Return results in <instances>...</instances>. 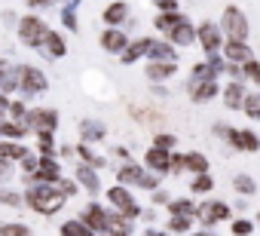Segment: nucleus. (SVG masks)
<instances>
[{
	"mask_svg": "<svg viewBox=\"0 0 260 236\" xmlns=\"http://www.w3.org/2000/svg\"><path fill=\"white\" fill-rule=\"evenodd\" d=\"M64 202H68V196L55 184H34L25 190V205L34 209L37 215H55V212H61Z\"/></svg>",
	"mask_w": 260,
	"mask_h": 236,
	"instance_id": "nucleus-1",
	"label": "nucleus"
},
{
	"mask_svg": "<svg viewBox=\"0 0 260 236\" xmlns=\"http://www.w3.org/2000/svg\"><path fill=\"white\" fill-rule=\"evenodd\" d=\"M16 77H19V92H22L25 98H34V95H40V92L49 89L46 74H43L40 68H34V65H19V68H16Z\"/></svg>",
	"mask_w": 260,
	"mask_h": 236,
	"instance_id": "nucleus-2",
	"label": "nucleus"
},
{
	"mask_svg": "<svg viewBox=\"0 0 260 236\" xmlns=\"http://www.w3.org/2000/svg\"><path fill=\"white\" fill-rule=\"evenodd\" d=\"M220 31L226 34V40H245L248 43V19L239 7H226L220 16Z\"/></svg>",
	"mask_w": 260,
	"mask_h": 236,
	"instance_id": "nucleus-3",
	"label": "nucleus"
},
{
	"mask_svg": "<svg viewBox=\"0 0 260 236\" xmlns=\"http://www.w3.org/2000/svg\"><path fill=\"white\" fill-rule=\"evenodd\" d=\"M46 34H49V28H46V22H43L40 16H25V19H19V40H22L25 46L40 49V43L46 40Z\"/></svg>",
	"mask_w": 260,
	"mask_h": 236,
	"instance_id": "nucleus-4",
	"label": "nucleus"
},
{
	"mask_svg": "<svg viewBox=\"0 0 260 236\" xmlns=\"http://www.w3.org/2000/svg\"><path fill=\"white\" fill-rule=\"evenodd\" d=\"M196 221L202 224V230H211L214 224L230 221V205H226V202H220V199L199 202V205H196Z\"/></svg>",
	"mask_w": 260,
	"mask_h": 236,
	"instance_id": "nucleus-5",
	"label": "nucleus"
},
{
	"mask_svg": "<svg viewBox=\"0 0 260 236\" xmlns=\"http://www.w3.org/2000/svg\"><path fill=\"white\" fill-rule=\"evenodd\" d=\"M25 123L37 135L40 132H52L55 135V129H58V110H52V107H31L28 116H25Z\"/></svg>",
	"mask_w": 260,
	"mask_h": 236,
	"instance_id": "nucleus-6",
	"label": "nucleus"
},
{
	"mask_svg": "<svg viewBox=\"0 0 260 236\" xmlns=\"http://www.w3.org/2000/svg\"><path fill=\"white\" fill-rule=\"evenodd\" d=\"M107 199H110V205L119 212V215H125V218H138L141 215V205L135 202V196L128 193V187H122V184H116V187H110L107 190Z\"/></svg>",
	"mask_w": 260,
	"mask_h": 236,
	"instance_id": "nucleus-7",
	"label": "nucleus"
},
{
	"mask_svg": "<svg viewBox=\"0 0 260 236\" xmlns=\"http://www.w3.org/2000/svg\"><path fill=\"white\" fill-rule=\"evenodd\" d=\"M196 40L205 49V55H217L220 46H223V31H220V25H214V22L205 19L202 25H196Z\"/></svg>",
	"mask_w": 260,
	"mask_h": 236,
	"instance_id": "nucleus-8",
	"label": "nucleus"
},
{
	"mask_svg": "<svg viewBox=\"0 0 260 236\" xmlns=\"http://www.w3.org/2000/svg\"><path fill=\"white\" fill-rule=\"evenodd\" d=\"M34 181L37 184H58L61 181V163L55 157H40L37 172H34Z\"/></svg>",
	"mask_w": 260,
	"mask_h": 236,
	"instance_id": "nucleus-9",
	"label": "nucleus"
},
{
	"mask_svg": "<svg viewBox=\"0 0 260 236\" xmlns=\"http://www.w3.org/2000/svg\"><path fill=\"white\" fill-rule=\"evenodd\" d=\"M187 92H190V98H193L196 104H205V101H211V98L220 92V86H217V80H193V77H190Z\"/></svg>",
	"mask_w": 260,
	"mask_h": 236,
	"instance_id": "nucleus-10",
	"label": "nucleus"
},
{
	"mask_svg": "<svg viewBox=\"0 0 260 236\" xmlns=\"http://www.w3.org/2000/svg\"><path fill=\"white\" fill-rule=\"evenodd\" d=\"M107 212L98 205V202H89L86 209H83V215H80V221H86V227L98 236V233H107Z\"/></svg>",
	"mask_w": 260,
	"mask_h": 236,
	"instance_id": "nucleus-11",
	"label": "nucleus"
},
{
	"mask_svg": "<svg viewBox=\"0 0 260 236\" xmlns=\"http://www.w3.org/2000/svg\"><path fill=\"white\" fill-rule=\"evenodd\" d=\"M223 55H226L230 65H242V68L248 62H254V52H251V46L245 40H226L223 43Z\"/></svg>",
	"mask_w": 260,
	"mask_h": 236,
	"instance_id": "nucleus-12",
	"label": "nucleus"
},
{
	"mask_svg": "<svg viewBox=\"0 0 260 236\" xmlns=\"http://www.w3.org/2000/svg\"><path fill=\"white\" fill-rule=\"evenodd\" d=\"M226 141L236 148V151H260V138H257V132H251V129H226Z\"/></svg>",
	"mask_w": 260,
	"mask_h": 236,
	"instance_id": "nucleus-13",
	"label": "nucleus"
},
{
	"mask_svg": "<svg viewBox=\"0 0 260 236\" xmlns=\"http://www.w3.org/2000/svg\"><path fill=\"white\" fill-rule=\"evenodd\" d=\"M144 166H147V172L169 175V169H172V154H169V151H159V148H150V151L144 154Z\"/></svg>",
	"mask_w": 260,
	"mask_h": 236,
	"instance_id": "nucleus-14",
	"label": "nucleus"
},
{
	"mask_svg": "<svg viewBox=\"0 0 260 236\" xmlns=\"http://www.w3.org/2000/svg\"><path fill=\"white\" fill-rule=\"evenodd\" d=\"M101 49H104V52H113V55H122V52L128 49V37H125L119 28H107V31L101 34Z\"/></svg>",
	"mask_w": 260,
	"mask_h": 236,
	"instance_id": "nucleus-15",
	"label": "nucleus"
},
{
	"mask_svg": "<svg viewBox=\"0 0 260 236\" xmlns=\"http://www.w3.org/2000/svg\"><path fill=\"white\" fill-rule=\"evenodd\" d=\"M40 52H43L46 58H61V55L68 52V43H64V37H61L58 31H52V28H49L46 40L40 43Z\"/></svg>",
	"mask_w": 260,
	"mask_h": 236,
	"instance_id": "nucleus-16",
	"label": "nucleus"
},
{
	"mask_svg": "<svg viewBox=\"0 0 260 236\" xmlns=\"http://www.w3.org/2000/svg\"><path fill=\"white\" fill-rule=\"evenodd\" d=\"M74 181H77L80 187H86L89 193H98V190H101V181H98V172H95L92 166H86V163H80V166L74 169Z\"/></svg>",
	"mask_w": 260,
	"mask_h": 236,
	"instance_id": "nucleus-17",
	"label": "nucleus"
},
{
	"mask_svg": "<svg viewBox=\"0 0 260 236\" xmlns=\"http://www.w3.org/2000/svg\"><path fill=\"white\" fill-rule=\"evenodd\" d=\"M193 40H196V25H193L190 19H184V22L172 31V37H169V43H172V46H184V49H187Z\"/></svg>",
	"mask_w": 260,
	"mask_h": 236,
	"instance_id": "nucleus-18",
	"label": "nucleus"
},
{
	"mask_svg": "<svg viewBox=\"0 0 260 236\" xmlns=\"http://www.w3.org/2000/svg\"><path fill=\"white\" fill-rule=\"evenodd\" d=\"M245 98H248L245 86L230 80V83H226V89H223V104H226L230 110H242V107H245Z\"/></svg>",
	"mask_w": 260,
	"mask_h": 236,
	"instance_id": "nucleus-19",
	"label": "nucleus"
},
{
	"mask_svg": "<svg viewBox=\"0 0 260 236\" xmlns=\"http://www.w3.org/2000/svg\"><path fill=\"white\" fill-rule=\"evenodd\" d=\"M150 43H153L150 37H138V40H132V43H128V49L119 55V62H122V65H132V62H138L141 55H147V52H150Z\"/></svg>",
	"mask_w": 260,
	"mask_h": 236,
	"instance_id": "nucleus-20",
	"label": "nucleus"
},
{
	"mask_svg": "<svg viewBox=\"0 0 260 236\" xmlns=\"http://www.w3.org/2000/svg\"><path fill=\"white\" fill-rule=\"evenodd\" d=\"M175 71H178L175 62H150L147 65V80L150 83H166V80H172Z\"/></svg>",
	"mask_w": 260,
	"mask_h": 236,
	"instance_id": "nucleus-21",
	"label": "nucleus"
},
{
	"mask_svg": "<svg viewBox=\"0 0 260 236\" xmlns=\"http://www.w3.org/2000/svg\"><path fill=\"white\" fill-rule=\"evenodd\" d=\"M135 230V221L132 218H125V215H110L107 218V236H132Z\"/></svg>",
	"mask_w": 260,
	"mask_h": 236,
	"instance_id": "nucleus-22",
	"label": "nucleus"
},
{
	"mask_svg": "<svg viewBox=\"0 0 260 236\" xmlns=\"http://www.w3.org/2000/svg\"><path fill=\"white\" fill-rule=\"evenodd\" d=\"M125 19H128V4H125V0H113V4L104 10V22H107V28H119Z\"/></svg>",
	"mask_w": 260,
	"mask_h": 236,
	"instance_id": "nucleus-23",
	"label": "nucleus"
},
{
	"mask_svg": "<svg viewBox=\"0 0 260 236\" xmlns=\"http://www.w3.org/2000/svg\"><path fill=\"white\" fill-rule=\"evenodd\" d=\"M144 172H147V169H141L138 163H125V166L116 169V181H119L122 187H128V184H135V187H138V181L144 178Z\"/></svg>",
	"mask_w": 260,
	"mask_h": 236,
	"instance_id": "nucleus-24",
	"label": "nucleus"
},
{
	"mask_svg": "<svg viewBox=\"0 0 260 236\" xmlns=\"http://www.w3.org/2000/svg\"><path fill=\"white\" fill-rule=\"evenodd\" d=\"M187 16H181V13H156V19H153V28L159 31V34H166V37H172V31L184 22Z\"/></svg>",
	"mask_w": 260,
	"mask_h": 236,
	"instance_id": "nucleus-25",
	"label": "nucleus"
},
{
	"mask_svg": "<svg viewBox=\"0 0 260 236\" xmlns=\"http://www.w3.org/2000/svg\"><path fill=\"white\" fill-rule=\"evenodd\" d=\"M147 58H150V62H175V58H178V49H175L169 40H153Z\"/></svg>",
	"mask_w": 260,
	"mask_h": 236,
	"instance_id": "nucleus-26",
	"label": "nucleus"
},
{
	"mask_svg": "<svg viewBox=\"0 0 260 236\" xmlns=\"http://www.w3.org/2000/svg\"><path fill=\"white\" fill-rule=\"evenodd\" d=\"M28 123H19V120H7V123H0V135H4L7 141H22L28 135Z\"/></svg>",
	"mask_w": 260,
	"mask_h": 236,
	"instance_id": "nucleus-27",
	"label": "nucleus"
},
{
	"mask_svg": "<svg viewBox=\"0 0 260 236\" xmlns=\"http://www.w3.org/2000/svg\"><path fill=\"white\" fill-rule=\"evenodd\" d=\"M104 132H107V129H104L101 120H83V123H80V135H83L86 144H89V141H101Z\"/></svg>",
	"mask_w": 260,
	"mask_h": 236,
	"instance_id": "nucleus-28",
	"label": "nucleus"
},
{
	"mask_svg": "<svg viewBox=\"0 0 260 236\" xmlns=\"http://www.w3.org/2000/svg\"><path fill=\"white\" fill-rule=\"evenodd\" d=\"M233 190H236L239 196H254V193H257V181H254L248 172H239V175H233Z\"/></svg>",
	"mask_w": 260,
	"mask_h": 236,
	"instance_id": "nucleus-29",
	"label": "nucleus"
},
{
	"mask_svg": "<svg viewBox=\"0 0 260 236\" xmlns=\"http://www.w3.org/2000/svg\"><path fill=\"white\" fill-rule=\"evenodd\" d=\"M74 154H77V157H80L86 166H92V169H101V166H104V157H98V154H95V151H92L86 141H80V144L74 148Z\"/></svg>",
	"mask_w": 260,
	"mask_h": 236,
	"instance_id": "nucleus-30",
	"label": "nucleus"
},
{
	"mask_svg": "<svg viewBox=\"0 0 260 236\" xmlns=\"http://www.w3.org/2000/svg\"><path fill=\"white\" fill-rule=\"evenodd\" d=\"M187 157V172H193V175H208V160L199 154V151H190V154H184Z\"/></svg>",
	"mask_w": 260,
	"mask_h": 236,
	"instance_id": "nucleus-31",
	"label": "nucleus"
},
{
	"mask_svg": "<svg viewBox=\"0 0 260 236\" xmlns=\"http://www.w3.org/2000/svg\"><path fill=\"white\" fill-rule=\"evenodd\" d=\"M61 236H95V233L86 227V221L74 218V221H64L61 224Z\"/></svg>",
	"mask_w": 260,
	"mask_h": 236,
	"instance_id": "nucleus-32",
	"label": "nucleus"
},
{
	"mask_svg": "<svg viewBox=\"0 0 260 236\" xmlns=\"http://www.w3.org/2000/svg\"><path fill=\"white\" fill-rule=\"evenodd\" d=\"M190 227H193V218H190V215H175V218H169V233H184V236H190Z\"/></svg>",
	"mask_w": 260,
	"mask_h": 236,
	"instance_id": "nucleus-33",
	"label": "nucleus"
},
{
	"mask_svg": "<svg viewBox=\"0 0 260 236\" xmlns=\"http://www.w3.org/2000/svg\"><path fill=\"white\" fill-rule=\"evenodd\" d=\"M169 215L175 218V215H196V205H193V199H172L169 202Z\"/></svg>",
	"mask_w": 260,
	"mask_h": 236,
	"instance_id": "nucleus-34",
	"label": "nucleus"
},
{
	"mask_svg": "<svg viewBox=\"0 0 260 236\" xmlns=\"http://www.w3.org/2000/svg\"><path fill=\"white\" fill-rule=\"evenodd\" d=\"M0 205H13V209H19V205H25V193L10 190V187H0Z\"/></svg>",
	"mask_w": 260,
	"mask_h": 236,
	"instance_id": "nucleus-35",
	"label": "nucleus"
},
{
	"mask_svg": "<svg viewBox=\"0 0 260 236\" xmlns=\"http://www.w3.org/2000/svg\"><path fill=\"white\" fill-rule=\"evenodd\" d=\"M0 236H31V230L19 221H7V224H0Z\"/></svg>",
	"mask_w": 260,
	"mask_h": 236,
	"instance_id": "nucleus-36",
	"label": "nucleus"
},
{
	"mask_svg": "<svg viewBox=\"0 0 260 236\" xmlns=\"http://www.w3.org/2000/svg\"><path fill=\"white\" fill-rule=\"evenodd\" d=\"M251 120H260V92H248V98H245V107H242Z\"/></svg>",
	"mask_w": 260,
	"mask_h": 236,
	"instance_id": "nucleus-37",
	"label": "nucleus"
},
{
	"mask_svg": "<svg viewBox=\"0 0 260 236\" xmlns=\"http://www.w3.org/2000/svg\"><path fill=\"white\" fill-rule=\"evenodd\" d=\"M153 148L175 154V148H178V138H175V135H169V132H156V138H153Z\"/></svg>",
	"mask_w": 260,
	"mask_h": 236,
	"instance_id": "nucleus-38",
	"label": "nucleus"
},
{
	"mask_svg": "<svg viewBox=\"0 0 260 236\" xmlns=\"http://www.w3.org/2000/svg\"><path fill=\"white\" fill-rule=\"evenodd\" d=\"M190 190H193V193H211V190H214V178H211V175H196L193 184H190Z\"/></svg>",
	"mask_w": 260,
	"mask_h": 236,
	"instance_id": "nucleus-39",
	"label": "nucleus"
},
{
	"mask_svg": "<svg viewBox=\"0 0 260 236\" xmlns=\"http://www.w3.org/2000/svg\"><path fill=\"white\" fill-rule=\"evenodd\" d=\"M230 230H233V236H251L254 233V221L236 218V221H230Z\"/></svg>",
	"mask_w": 260,
	"mask_h": 236,
	"instance_id": "nucleus-40",
	"label": "nucleus"
},
{
	"mask_svg": "<svg viewBox=\"0 0 260 236\" xmlns=\"http://www.w3.org/2000/svg\"><path fill=\"white\" fill-rule=\"evenodd\" d=\"M193 80H217V71L211 68V62H199L193 68Z\"/></svg>",
	"mask_w": 260,
	"mask_h": 236,
	"instance_id": "nucleus-41",
	"label": "nucleus"
},
{
	"mask_svg": "<svg viewBox=\"0 0 260 236\" xmlns=\"http://www.w3.org/2000/svg\"><path fill=\"white\" fill-rule=\"evenodd\" d=\"M10 92H19V77L13 71L0 77V95H10Z\"/></svg>",
	"mask_w": 260,
	"mask_h": 236,
	"instance_id": "nucleus-42",
	"label": "nucleus"
},
{
	"mask_svg": "<svg viewBox=\"0 0 260 236\" xmlns=\"http://www.w3.org/2000/svg\"><path fill=\"white\" fill-rule=\"evenodd\" d=\"M242 74H245L248 80H254V83L260 86V62H257V58H254V62H248V65L242 68Z\"/></svg>",
	"mask_w": 260,
	"mask_h": 236,
	"instance_id": "nucleus-43",
	"label": "nucleus"
},
{
	"mask_svg": "<svg viewBox=\"0 0 260 236\" xmlns=\"http://www.w3.org/2000/svg\"><path fill=\"white\" fill-rule=\"evenodd\" d=\"M187 169V157L184 154H172V169H169V175H181Z\"/></svg>",
	"mask_w": 260,
	"mask_h": 236,
	"instance_id": "nucleus-44",
	"label": "nucleus"
},
{
	"mask_svg": "<svg viewBox=\"0 0 260 236\" xmlns=\"http://www.w3.org/2000/svg\"><path fill=\"white\" fill-rule=\"evenodd\" d=\"M138 187H144V190H156V187H159V175H156V172H144V178L138 181Z\"/></svg>",
	"mask_w": 260,
	"mask_h": 236,
	"instance_id": "nucleus-45",
	"label": "nucleus"
},
{
	"mask_svg": "<svg viewBox=\"0 0 260 236\" xmlns=\"http://www.w3.org/2000/svg\"><path fill=\"white\" fill-rule=\"evenodd\" d=\"M55 187H58V190H61V193L71 199V196H77V187H80V184H77V181H71V178H61Z\"/></svg>",
	"mask_w": 260,
	"mask_h": 236,
	"instance_id": "nucleus-46",
	"label": "nucleus"
},
{
	"mask_svg": "<svg viewBox=\"0 0 260 236\" xmlns=\"http://www.w3.org/2000/svg\"><path fill=\"white\" fill-rule=\"evenodd\" d=\"M159 13H178V0H153Z\"/></svg>",
	"mask_w": 260,
	"mask_h": 236,
	"instance_id": "nucleus-47",
	"label": "nucleus"
},
{
	"mask_svg": "<svg viewBox=\"0 0 260 236\" xmlns=\"http://www.w3.org/2000/svg\"><path fill=\"white\" fill-rule=\"evenodd\" d=\"M7 120H10V98L0 95V123H7Z\"/></svg>",
	"mask_w": 260,
	"mask_h": 236,
	"instance_id": "nucleus-48",
	"label": "nucleus"
},
{
	"mask_svg": "<svg viewBox=\"0 0 260 236\" xmlns=\"http://www.w3.org/2000/svg\"><path fill=\"white\" fill-rule=\"evenodd\" d=\"M172 199H169V193L166 190H153V205H169Z\"/></svg>",
	"mask_w": 260,
	"mask_h": 236,
	"instance_id": "nucleus-49",
	"label": "nucleus"
},
{
	"mask_svg": "<svg viewBox=\"0 0 260 236\" xmlns=\"http://www.w3.org/2000/svg\"><path fill=\"white\" fill-rule=\"evenodd\" d=\"M10 172H13V166H10L7 160H0V181H7V178H10Z\"/></svg>",
	"mask_w": 260,
	"mask_h": 236,
	"instance_id": "nucleus-50",
	"label": "nucleus"
},
{
	"mask_svg": "<svg viewBox=\"0 0 260 236\" xmlns=\"http://www.w3.org/2000/svg\"><path fill=\"white\" fill-rule=\"evenodd\" d=\"M25 4L31 7V10H43V7H49L52 0H25Z\"/></svg>",
	"mask_w": 260,
	"mask_h": 236,
	"instance_id": "nucleus-51",
	"label": "nucleus"
},
{
	"mask_svg": "<svg viewBox=\"0 0 260 236\" xmlns=\"http://www.w3.org/2000/svg\"><path fill=\"white\" fill-rule=\"evenodd\" d=\"M144 236H169V230H144Z\"/></svg>",
	"mask_w": 260,
	"mask_h": 236,
	"instance_id": "nucleus-52",
	"label": "nucleus"
},
{
	"mask_svg": "<svg viewBox=\"0 0 260 236\" xmlns=\"http://www.w3.org/2000/svg\"><path fill=\"white\" fill-rule=\"evenodd\" d=\"M190 236H214V230H199V233H190Z\"/></svg>",
	"mask_w": 260,
	"mask_h": 236,
	"instance_id": "nucleus-53",
	"label": "nucleus"
},
{
	"mask_svg": "<svg viewBox=\"0 0 260 236\" xmlns=\"http://www.w3.org/2000/svg\"><path fill=\"white\" fill-rule=\"evenodd\" d=\"M257 221H260V212H257Z\"/></svg>",
	"mask_w": 260,
	"mask_h": 236,
	"instance_id": "nucleus-54",
	"label": "nucleus"
}]
</instances>
